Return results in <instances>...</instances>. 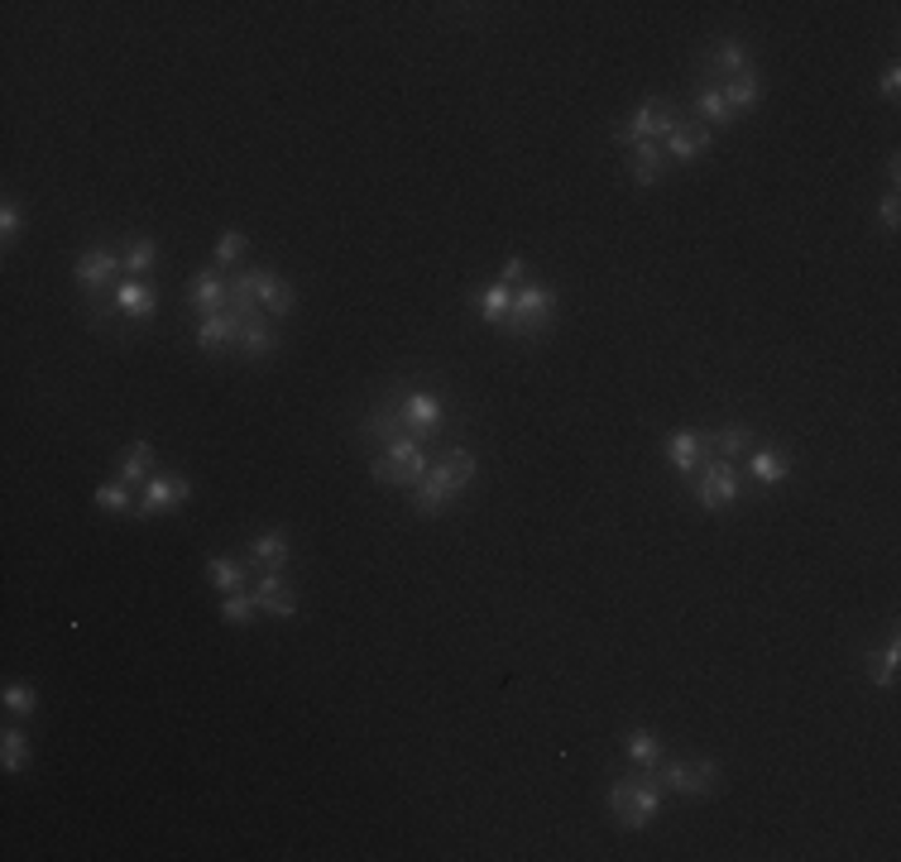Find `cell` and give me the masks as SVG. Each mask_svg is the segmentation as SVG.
I'll return each instance as SVG.
<instances>
[{"instance_id": "1", "label": "cell", "mask_w": 901, "mask_h": 862, "mask_svg": "<svg viewBox=\"0 0 901 862\" xmlns=\"http://www.w3.org/2000/svg\"><path fill=\"white\" fill-rule=\"evenodd\" d=\"M475 470H480V460H475L466 446L442 450V456L432 460V470L422 474V484L413 489V513L418 517H436L446 503H456L460 494H466L470 480H475Z\"/></svg>"}, {"instance_id": "2", "label": "cell", "mask_w": 901, "mask_h": 862, "mask_svg": "<svg viewBox=\"0 0 901 862\" xmlns=\"http://www.w3.org/2000/svg\"><path fill=\"white\" fill-rule=\"evenodd\" d=\"M609 815H614V825L619 829H629V833H638L647 829L653 819L661 815V786H657V776L653 772H629V776H619L614 786H609Z\"/></svg>"}, {"instance_id": "3", "label": "cell", "mask_w": 901, "mask_h": 862, "mask_svg": "<svg viewBox=\"0 0 901 862\" xmlns=\"http://www.w3.org/2000/svg\"><path fill=\"white\" fill-rule=\"evenodd\" d=\"M125 278V264H121V255L115 249H105V245H97V249H87V255H77V264H73V283H77V293H82V302L97 316H105V312H115V283Z\"/></svg>"}, {"instance_id": "4", "label": "cell", "mask_w": 901, "mask_h": 862, "mask_svg": "<svg viewBox=\"0 0 901 862\" xmlns=\"http://www.w3.org/2000/svg\"><path fill=\"white\" fill-rule=\"evenodd\" d=\"M556 322V288L547 283H523L513 288V307H509V322H503L499 331L513 340H537L547 336Z\"/></svg>"}, {"instance_id": "5", "label": "cell", "mask_w": 901, "mask_h": 862, "mask_svg": "<svg viewBox=\"0 0 901 862\" xmlns=\"http://www.w3.org/2000/svg\"><path fill=\"white\" fill-rule=\"evenodd\" d=\"M681 121H686V111H681V105L667 101V97H653V101H643L638 111L629 115V121H619L614 130H609V139H614V144H624V149H629V144H643V139L661 144V139H667V135H671V130L681 125Z\"/></svg>"}, {"instance_id": "6", "label": "cell", "mask_w": 901, "mask_h": 862, "mask_svg": "<svg viewBox=\"0 0 901 862\" xmlns=\"http://www.w3.org/2000/svg\"><path fill=\"white\" fill-rule=\"evenodd\" d=\"M653 776H657L661 791L686 795V801H705V795H714V791L724 786L720 762H710V758H681V762H667V758H661V766H657Z\"/></svg>"}, {"instance_id": "7", "label": "cell", "mask_w": 901, "mask_h": 862, "mask_svg": "<svg viewBox=\"0 0 901 862\" xmlns=\"http://www.w3.org/2000/svg\"><path fill=\"white\" fill-rule=\"evenodd\" d=\"M738 466H728V460H720V456H710L705 466L696 470V480H691V494H696V503L705 513H724V508H734L738 503Z\"/></svg>"}, {"instance_id": "8", "label": "cell", "mask_w": 901, "mask_h": 862, "mask_svg": "<svg viewBox=\"0 0 901 862\" xmlns=\"http://www.w3.org/2000/svg\"><path fill=\"white\" fill-rule=\"evenodd\" d=\"M192 499V480H182V474H164L158 470L149 484L135 494V513L130 517H140V523H149V517H164V513H174L182 508V503Z\"/></svg>"}, {"instance_id": "9", "label": "cell", "mask_w": 901, "mask_h": 862, "mask_svg": "<svg viewBox=\"0 0 901 862\" xmlns=\"http://www.w3.org/2000/svg\"><path fill=\"white\" fill-rule=\"evenodd\" d=\"M714 456V446H710V432H696V427H676L667 432V466L681 474V484H691L696 480V470L705 466V460Z\"/></svg>"}, {"instance_id": "10", "label": "cell", "mask_w": 901, "mask_h": 862, "mask_svg": "<svg viewBox=\"0 0 901 862\" xmlns=\"http://www.w3.org/2000/svg\"><path fill=\"white\" fill-rule=\"evenodd\" d=\"M399 413L408 422V432L418 436V441H432L436 432H442V417H446V403L436 398L432 389H408L399 398Z\"/></svg>"}, {"instance_id": "11", "label": "cell", "mask_w": 901, "mask_h": 862, "mask_svg": "<svg viewBox=\"0 0 901 862\" xmlns=\"http://www.w3.org/2000/svg\"><path fill=\"white\" fill-rule=\"evenodd\" d=\"M115 316H125L130 326H149L158 316V288L149 278H121L115 283Z\"/></svg>"}, {"instance_id": "12", "label": "cell", "mask_w": 901, "mask_h": 862, "mask_svg": "<svg viewBox=\"0 0 901 862\" xmlns=\"http://www.w3.org/2000/svg\"><path fill=\"white\" fill-rule=\"evenodd\" d=\"M225 302H231V278H225V269H216V264H202V269L192 273L188 307L197 316H216V312H225Z\"/></svg>"}, {"instance_id": "13", "label": "cell", "mask_w": 901, "mask_h": 862, "mask_svg": "<svg viewBox=\"0 0 901 862\" xmlns=\"http://www.w3.org/2000/svg\"><path fill=\"white\" fill-rule=\"evenodd\" d=\"M241 360H269L278 350V331H274V316H235V345H231Z\"/></svg>"}, {"instance_id": "14", "label": "cell", "mask_w": 901, "mask_h": 862, "mask_svg": "<svg viewBox=\"0 0 901 862\" xmlns=\"http://www.w3.org/2000/svg\"><path fill=\"white\" fill-rule=\"evenodd\" d=\"M249 594H255V608L269 618H298V594L288 590L283 570H259V580L249 585Z\"/></svg>"}, {"instance_id": "15", "label": "cell", "mask_w": 901, "mask_h": 862, "mask_svg": "<svg viewBox=\"0 0 901 862\" xmlns=\"http://www.w3.org/2000/svg\"><path fill=\"white\" fill-rule=\"evenodd\" d=\"M753 63H748V48H744V38H714L710 53H705V68H700V82H728V77H738V72H748Z\"/></svg>"}, {"instance_id": "16", "label": "cell", "mask_w": 901, "mask_h": 862, "mask_svg": "<svg viewBox=\"0 0 901 862\" xmlns=\"http://www.w3.org/2000/svg\"><path fill=\"white\" fill-rule=\"evenodd\" d=\"M245 278H249V293H255V302H259V307L274 316V322H278V316H288V312H293L298 293H293V288H288L283 278L274 273V269H245Z\"/></svg>"}, {"instance_id": "17", "label": "cell", "mask_w": 901, "mask_h": 862, "mask_svg": "<svg viewBox=\"0 0 901 862\" xmlns=\"http://www.w3.org/2000/svg\"><path fill=\"white\" fill-rule=\"evenodd\" d=\"M710 139H714V130H705L700 121H681L667 139H661V154H667L671 164H696V158L710 149Z\"/></svg>"}, {"instance_id": "18", "label": "cell", "mask_w": 901, "mask_h": 862, "mask_svg": "<svg viewBox=\"0 0 901 862\" xmlns=\"http://www.w3.org/2000/svg\"><path fill=\"white\" fill-rule=\"evenodd\" d=\"M249 566L255 570H288L293 566V541H288L283 527H269V533L249 537Z\"/></svg>"}, {"instance_id": "19", "label": "cell", "mask_w": 901, "mask_h": 862, "mask_svg": "<svg viewBox=\"0 0 901 862\" xmlns=\"http://www.w3.org/2000/svg\"><path fill=\"white\" fill-rule=\"evenodd\" d=\"M744 470H748L753 484L777 489V484L791 480V470H797V466H791L787 450H748V456H744Z\"/></svg>"}, {"instance_id": "20", "label": "cell", "mask_w": 901, "mask_h": 862, "mask_svg": "<svg viewBox=\"0 0 901 862\" xmlns=\"http://www.w3.org/2000/svg\"><path fill=\"white\" fill-rule=\"evenodd\" d=\"M667 154H661V144L643 139V144H629V178L638 182V188H657L661 172H667Z\"/></svg>"}, {"instance_id": "21", "label": "cell", "mask_w": 901, "mask_h": 862, "mask_svg": "<svg viewBox=\"0 0 901 862\" xmlns=\"http://www.w3.org/2000/svg\"><path fill=\"white\" fill-rule=\"evenodd\" d=\"M691 111H696V121L705 125V130H728V125H738V115L728 111V101H724V91L714 87V82H700L696 87V97H691Z\"/></svg>"}, {"instance_id": "22", "label": "cell", "mask_w": 901, "mask_h": 862, "mask_svg": "<svg viewBox=\"0 0 901 862\" xmlns=\"http://www.w3.org/2000/svg\"><path fill=\"white\" fill-rule=\"evenodd\" d=\"M207 580L216 594H235V590H249L255 585V566L249 561H231V556H211L207 561Z\"/></svg>"}, {"instance_id": "23", "label": "cell", "mask_w": 901, "mask_h": 862, "mask_svg": "<svg viewBox=\"0 0 901 862\" xmlns=\"http://www.w3.org/2000/svg\"><path fill=\"white\" fill-rule=\"evenodd\" d=\"M720 91H724L728 111L744 115V111H753V105H758V101L767 97V82H763V72H758V68H748V72H738V77H728V82H720Z\"/></svg>"}, {"instance_id": "24", "label": "cell", "mask_w": 901, "mask_h": 862, "mask_svg": "<svg viewBox=\"0 0 901 862\" xmlns=\"http://www.w3.org/2000/svg\"><path fill=\"white\" fill-rule=\"evenodd\" d=\"M154 474H158V456H154L149 441L125 446L121 460H115V480H125V484H149Z\"/></svg>"}, {"instance_id": "25", "label": "cell", "mask_w": 901, "mask_h": 862, "mask_svg": "<svg viewBox=\"0 0 901 862\" xmlns=\"http://www.w3.org/2000/svg\"><path fill=\"white\" fill-rule=\"evenodd\" d=\"M710 446H714V456H720V460L738 466V460L753 450V427H748V422H724L720 432H710Z\"/></svg>"}, {"instance_id": "26", "label": "cell", "mask_w": 901, "mask_h": 862, "mask_svg": "<svg viewBox=\"0 0 901 862\" xmlns=\"http://www.w3.org/2000/svg\"><path fill=\"white\" fill-rule=\"evenodd\" d=\"M470 302H475V312H480V322L499 331L503 322H509V307H513V288H503V283L475 288V293H470Z\"/></svg>"}, {"instance_id": "27", "label": "cell", "mask_w": 901, "mask_h": 862, "mask_svg": "<svg viewBox=\"0 0 901 862\" xmlns=\"http://www.w3.org/2000/svg\"><path fill=\"white\" fill-rule=\"evenodd\" d=\"M121 264H125V278H154V269H158V240H154V235H130L125 249H121Z\"/></svg>"}, {"instance_id": "28", "label": "cell", "mask_w": 901, "mask_h": 862, "mask_svg": "<svg viewBox=\"0 0 901 862\" xmlns=\"http://www.w3.org/2000/svg\"><path fill=\"white\" fill-rule=\"evenodd\" d=\"M197 345L207 355H221L235 345V316L231 312H216V316H197Z\"/></svg>"}, {"instance_id": "29", "label": "cell", "mask_w": 901, "mask_h": 862, "mask_svg": "<svg viewBox=\"0 0 901 862\" xmlns=\"http://www.w3.org/2000/svg\"><path fill=\"white\" fill-rule=\"evenodd\" d=\"M624 752H629V762L638 766V772H657L661 766V738L653 734V728H629Z\"/></svg>"}, {"instance_id": "30", "label": "cell", "mask_w": 901, "mask_h": 862, "mask_svg": "<svg viewBox=\"0 0 901 862\" xmlns=\"http://www.w3.org/2000/svg\"><path fill=\"white\" fill-rule=\"evenodd\" d=\"M422 474L427 470H413V466H399V460H389V456H369V480L375 484H389V489H413L422 484Z\"/></svg>"}, {"instance_id": "31", "label": "cell", "mask_w": 901, "mask_h": 862, "mask_svg": "<svg viewBox=\"0 0 901 862\" xmlns=\"http://www.w3.org/2000/svg\"><path fill=\"white\" fill-rule=\"evenodd\" d=\"M91 503H97L101 513H111V517H130V513H135V484L105 480V484L91 489Z\"/></svg>"}, {"instance_id": "32", "label": "cell", "mask_w": 901, "mask_h": 862, "mask_svg": "<svg viewBox=\"0 0 901 862\" xmlns=\"http://www.w3.org/2000/svg\"><path fill=\"white\" fill-rule=\"evenodd\" d=\"M897 661H901V638L892 632L882 652H868V681L878 690H892L897 685Z\"/></svg>"}, {"instance_id": "33", "label": "cell", "mask_w": 901, "mask_h": 862, "mask_svg": "<svg viewBox=\"0 0 901 862\" xmlns=\"http://www.w3.org/2000/svg\"><path fill=\"white\" fill-rule=\"evenodd\" d=\"M34 758V748H30V734H20V728H5L0 734V766L5 772H24Z\"/></svg>"}, {"instance_id": "34", "label": "cell", "mask_w": 901, "mask_h": 862, "mask_svg": "<svg viewBox=\"0 0 901 862\" xmlns=\"http://www.w3.org/2000/svg\"><path fill=\"white\" fill-rule=\"evenodd\" d=\"M245 249H249L245 231H221V235H216V249H211V264H216V269H225V273H231L235 264L245 259Z\"/></svg>"}, {"instance_id": "35", "label": "cell", "mask_w": 901, "mask_h": 862, "mask_svg": "<svg viewBox=\"0 0 901 862\" xmlns=\"http://www.w3.org/2000/svg\"><path fill=\"white\" fill-rule=\"evenodd\" d=\"M255 594L249 590H235V594H221V623H231V628H249V618H255Z\"/></svg>"}, {"instance_id": "36", "label": "cell", "mask_w": 901, "mask_h": 862, "mask_svg": "<svg viewBox=\"0 0 901 862\" xmlns=\"http://www.w3.org/2000/svg\"><path fill=\"white\" fill-rule=\"evenodd\" d=\"M0 699H5V714H20V719L38 714V695H34V685H30V681H10Z\"/></svg>"}, {"instance_id": "37", "label": "cell", "mask_w": 901, "mask_h": 862, "mask_svg": "<svg viewBox=\"0 0 901 862\" xmlns=\"http://www.w3.org/2000/svg\"><path fill=\"white\" fill-rule=\"evenodd\" d=\"M20 225H24V211H20V202H15V197H5V202H0V245H15V235H20Z\"/></svg>"}, {"instance_id": "38", "label": "cell", "mask_w": 901, "mask_h": 862, "mask_svg": "<svg viewBox=\"0 0 901 862\" xmlns=\"http://www.w3.org/2000/svg\"><path fill=\"white\" fill-rule=\"evenodd\" d=\"M897 202H901L897 192H887L882 202H878V216H882V231H887V235H897V225H901V206H897Z\"/></svg>"}, {"instance_id": "39", "label": "cell", "mask_w": 901, "mask_h": 862, "mask_svg": "<svg viewBox=\"0 0 901 862\" xmlns=\"http://www.w3.org/2000/svg\"><path fill=\"white\" fill-rule=\"evenodd\" d=\"M897 91H901V68L892 63V68H882V77H878V97H882V101H897Z\"/></svg>"}, {"instance_id": "40", "label": "cell", "mask_w": 901, "mask_h": 862, "mask_svg": "<svg viewBox=\"0 0 901 862\" xmlns=\"http://www.w3.org/2000/svg\"><path fill=\"white\" fill-rule=\"evenodd\" d=\"M523 273H527V259H523V255H513L509 264H503L499 283H503V288H519V283H523Z\"/></svg>"}]
</instances>
